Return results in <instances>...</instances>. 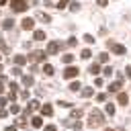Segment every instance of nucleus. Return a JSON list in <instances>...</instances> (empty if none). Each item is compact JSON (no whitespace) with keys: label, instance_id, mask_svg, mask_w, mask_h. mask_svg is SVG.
<instances>
[{"label":"nucleus","instance_id":"nucleus-1","mask_svg":"<svg viewBox=\"0 0 131 131\" xmlns=\"http://www.w3.org/2000/svg\"><path fill=\"white\" fill-rule=\"evenodd\" d=\"M104 123H106V119H104L102 111H98V108H92V111H90L88 125H90V127H100V125H104Z\"/></svg>","mask_w":131,"mask_h":131},{"label":"nucleus","instance_id":"nucleus-2","mask_svg":"<svg viewBox=\"0 0 131 131\" xmlns=\"http://www.w3.org/2000/svg\"><path fill=\"white\" fill-rule=\"evenodd\" d=\"M61 125H63V127H70V129H76V131H80V129H82V123H80L78 119H72V117L61 119Z\"/></svg>","mask_w":131,"mask_h":131},{"label":"nucleus","instance_id":"nucleus-3","mask_svg":"<svg viewBox=\"0 0 131 131\" xmlns=\"http://www.w3.org/2000/svg\"><path fill=\"white\" fill-rule=\"evenodd\" d=\"M10 8L14 12H25L29 8V4H27V0H10Z\"/></svg>","mask_w":131,"mask_h":131},{"label":"nucleus","instance_id":"nucleus-4","mask_svg":"<svg viewBox=\"0 0 131 131\" xmlns=\"http://www.w3.org/2000/svg\"><path fill=\"white\" fill-rule=\"evenodd\" d=\"M78 74H80V70H78L76 66H70V68L63 70V78H66V80H72V78H76Z\"/></svg>","mask_w":131,"mask_h":131},{"label":"nucleus","instance_id":"nucleus-5","mask_svg":"<svg viewBox=\"0 0 131 131\" xmlns=\"http://www.w3.org/2000/svg\"><path fill=\"white\" fill-rule=\"evenodd\" d=\"M59 49H61V43H59V41H51V43L47 45V51H45V53H47V55H55Z\"/></svg>","mask_w":131,"mask_h":131},{"label":"nucleus","instance_id":"nucleus-6","mask_svg":"<svg viewBox=\"0 0 131 131\" xmlns=\"http://www.w3.org/2000/svg\"><path fill=\"white\" fill-rule=\"evenodd\" d=\"M108 47L117 53V55H123V53H127V49L123 47V45H119V43H113V41H108Z\"/></svg>","mask_w":131,"mask_h":131},{"label":"nucleus","instance_id":"nucleus-7","mask_svg":"<svg viewBox=\"0 0 131 131\" xmlns=\"http://www.w3.org/2000/svg\"><path fill=\"white\" fill-rule=\"evenodd\" d=\"M45 55H47L45 51H33V53L29 55V59H35V61H43V59H45Z\"/></svg>","mask_w":131,"mask_h":131},{"label":"nucleus","instance_id":"nucleus-8","mask_svg":"<svg viewBox=\"0 0 131 131\" xmlns=\"http://www.w3.org/2000/svg\"><path fill=\"white\" fill-rule=\"evenodd\" d=\"M20 27H23L25 31H31V29L35 27V20H33V18H23V25H20Z\"/></svg>","mask_w":131,"mask_h":131},{"label":"nucleus","instance_id":"nucleus-9","mask_svg":"<svg viewBox=\"0 0 131 131\" xmlns=\"http://www.w3.org/2000/svg\"><path fill=\"white\" fill-rule=\"evenodd\" d=\"M121 80H117V82H111L108 84V92H121Z\"/></svg>","mask_w":131,"mask_h":131},{"label":"nucleus","instance_id":"nucleus-10","mask_svg":"<svg viewBox=\"0 0 131 131\" xmlns=\"http://www.w3.org/2000/svg\"><path fill=\"white\" fill-rule=\"evenodd\" d=\"M117 102H119V104H129V96H127V92H119V94H117Z\"/></svg>","mask_w":131,"mask_h":131},{"label":"nucleus","instance_id":"nucleus-11","mask_svg":"<svg viewBox=\"0 0 131 131\" xmlns=\"http://www.w3.org/2000/svg\"><path fill=\"white\" fill-rule=\"evenodd\" d=\"M35 18H37V20H41V23H49V20H51V16H49V14H45V12H37V14H35Z\"/></svg>","mask_w":131,"mask_h":131},{"label":"nucleus","instance_id":"nucleus-12","mask_svg":"<svg viewBox=\"0 0 131 131\" xmlns=\"http://www.w3.org/2000/svg\"><path fill=\"white\" fill-rule=\"evenodd\" d=\"M88 72H90L92 76H98V72H100V66H98V61H94V63H90V68H88Z\"/></svg>","mask_w":131,"mask_h":131},{"label":"nucleus","instance_id":"nucleus-13","mask_svg":"<svg viewBox=\"0 0 131 131\" xmlns=\"http://www.w3.org/2000/svg\"><path fill=\"white\" fill-rule=\"evenodd\" d=\"M41 113L47 115V117H51V115H53V106H51V104H43V106H41Z\"/></svg>","mask_w":131,"mask_h":131},{"label":"nucleus","instance_id":"nucleus-14","mask_svg":"<svg viewBox=\"0 0 131 131\" xmlns=\"http://www.w3.org/2000/svg\"><path fill=\"white\" fill-rule=\"evenodd\" d=\"M33 82H35V78H33L31 74H27V76H23V84H25V86H33Z\"/></svg>","mask_w":131,"mask_h":131},{"label":"nucleus","instance_id":"nucleus-15","mask_svg":"<svg viewBox=\"0 0 131 131\" xmlns=\"http://www.w3.org/2000/svg\"><path fill=\"white\" fill-rule=\"evenodd\" d=\"M92 92H94V90H92L90 86H84V88H82V96H84V98H90Z\"/></svg>","mask_w":131,"mask_h":131},{"label":"nucleus","instance_id":"nucleus-16","mask_svg":"<svg viewBox=\"0 0 131 131\" xmlns=\"http://www.w3.org/2000/svg\"><path fill=\"white\" fill-rule=\"evenodd\" d=\"M0 51H2V53H10V47H8V43H6L4 39H0Z\"/></svg>","mask_w":131,"mask_h":131},{"label":"nucleus","instance_id":"nucleus-17","mask_svg":"<svg viewBox=\"0 0 131 131\" xmlns=\"http://www.w3.org/2000/svg\"><path fill=\"white\" fill-rule=\"evenodd\" d=\"M33 39H35V41H43V39H45V33H43V31H35V33H33Z\"/></svg>","mask_w":131,"mask_h":131},{"label":"nucleus","instance_id":"nucleus-18","mask_svg":"<svg viewBox=\"0 0 131 131\" xmlns=\"http://www.w3.org/2000/svg\"><path fill=\"white\" fill-rule=\"evenodd\" d=\"M25 61H27V57H25V55H14V63H16V66H23Z\"/></svg>","mask_w":131,"mask_h":131},{"label":"nucleus","instance_id":"nucleus-19","mask_svg":"<svg viewBox=\"0 0 131 131\" xmlns=\"http://www.w3.org/2000/svg\"><path fill=\"white\" fill-rule=\"evenodd\" d=\"M70 117H72V119H78V121H80V117H82V108H74Z\"/></svg>","mask_w":131,"mask_h":131},{"label":"nucleus","instance_id":"nucleus-20","mask_svg":"<svg viewBox=\"0 0 131 131\" xmlns=\"http://www.w3.org/2000/svg\"><path fill=\"white\" fill-rule=\"evenodd\" d=\"M80 55H82V59H90L92 51H90V49H82V51H80Z\"/></svg>","mask_w":131,"mask_h":131},{"label":"nucleus","instance_id":"nucleus-21","mask_svg":"<svg viewBox=\"0 0 131 131\" xmlns=\"http://www.w3.org/2000/svg\"><path fill=\"white\" fill-rule=\"evenodd\" d=\"M43 72H45L47 76H53V66H49V63H45V66H43Z\"/></svg>","mask_w":131,"mask_h":131},{"label":"nucleus","instance_id":"nucleus-22","mask_svg":"<svg viewBox=\"0 0 131 131\" xmlns=\"http://www.w3.org/2000/svg\"><path fill=\"white\" fill-rule=\"evenodd\" d=\"M115 111H117V108H115V104H113V102H108V104H106V115H111V117H113V115H115Z\"/></svg>","mask_w":131,"mask_h":131},{"label":"nucleus","instance_id":"nucleus-23","mask_svg":"<svg viewBox=\"0 0 131 131\" xmlns=\"http://www.w3.org/2000/svg\"><path fill=\"white\" fill-rule=\"evenodd\" d=\"M31 125H33V127H41V125H43V121H41V117H33V121H31Z\"/></svg>","mask_w":131,"mask_h":131},{"label":"nucleus","instance_id":"nucleus-24","mask_svg":"<svg viewBox=\"0 0 131 131\" xmlns=\"http://www.w3.org/2000/svg\"><path fill=\"white\" fill-rule=\"evenodd\" d=\"M2 27H4V29H6V31H10V29H12V27H14V23H12V20H10V18H8V20H4V23H2Z\"/></svg>","mask_w":131,"mask_h":131},{"label":"nucleus","instance_id":"nucleus-25","mask_svg":"<svg viewBox=\"0 0 131 131\" xmlns=\"http://www.w3.org/2000/svg\"><path fill=\"white\" fill-rule=\"evenodd\" d=\"M72 61H74V55L72 53H66L63 55V63H72Z\"/></svg>","mask_w":131,"mask_h":131},{"label":"nucleus","instance_id":"nucleus-26","mask_svg":"<svg viewBox=\"0 0 131 131\" xmlns=\"http://www.w3.org/2000/svg\"><path fill=\"white\" fill-rule=\"evenodd\" d=\"M98 61H100V63H106V61H108V53H100V55H98Z\"/></svg>","mask_w":131,"mask_h":131},{"label":"nucleus","instance_id":"nucleus-27","mask_svg":"<svg viewBox=\"0 0 131 131\" xmlns=\"http://www.w3.org/2000/svg\"><path fill=\"white\" fill-rule=\"evenodd\" d=\"M68 2H70V0H59V2H57V4H55V6H57V8H61V10H63V8H66V6H68Z\"/></svg>","mask_w":131,"mask_h":131},{"label":"nucleus","instance_id":"nucleus-28","mask_svg":"<svg viewBox=\"0 0 131 131\" xmlns=\"http://www.w3.org/2000/svg\"><path fill=\"white\" fill-rule=\"evenodd\" d=\"M82 39H84L86 43H94V37H92V35H88V33H86V35H84Z\"/></svg>","mask_w":131,"mask_h":131},{"label":"nucleus","instance_id":"nucleus-29","mask_svg":"<svg viewBox=\"0 0 131 131\" xmlns=\"http://www.w3.org/2000/svg\"><path fill=\"white\" fill-rule=\"evenodd\" d=\"M70 90H74V92L80 90V82H72V84H70Z\"/></svg>","mask_w":131,"mask_h":131},{"label":"nucleus","instance_id":"nucleus-30","mask_svg":"<svg viewBox=\"0 0 131 131\" xmlns=\"http://www.w3.org/2000/svg\"><path fill=\"white\" fill-rule=\"evenodd\" d=\"M10 113H12V115H16V113H20V108H18V104H12V106H10Z\"/></svg>","mask_w":131,"mask_h":131},{"label":"nucleus","instance_id":"nucleus-31","mask_svg":"<svg viewBox=\"0 0 131 131\" xmlns=\"http://www.w3.org/2000/svg\"><path fill=\"white\" fill-rule=\"evenodd\" d=\"M102 72H104V76H111V74H113V68H111V66H106Z\"/></svg>","mask_w":131,"mask_h":131},{"label":"nucleus","instance_id":"nucleus-32","mask_svg":"<svg viewBox=\"0 0 131 131\" xmlns=\"http://www.w3.org/2000/svg\"><path fill=\"white\" fill-rule=\"evenodd\" d=\"M20 74H23L20 68H14V70H12V76H20Z\"/></svg>","mask_w":131,"mask_h":131},{"label":"nucleus","instance_id":"nucleus-33","mask_svg":"<svg viewBox=\"0 0 131 131\" xmlns=\"http://www.w3.org/2000/svg\"><path fill=\"white\" fill-rule=\"evenodd\" d=\"M72 10H74V12H78V10H80V4H78V2H74V4H72Z\"/></svg>","mask_w":131,"mask_h":131},{"label":"nucleus","instance_id":"nucleus-34","mask_svg":"<svg viewBox=\"0 0 131 131\" xmlns=\"http://www.w3.org/2000/svg\"><path fill=\"white\" fill-rule=\"evenodd\" d=\"M68 45H70V47H74V45H76V37H72V39H68Z\"/></svg>","mask_w":131,"mask_h":131},{"label":"nucleus","instance_id":"nucleus-35","mask_svg":"<svg viewBox=\"0 0 131 131\" xmlns=\"http://www.w3.org/2000/svg\"><path fill=\"white\" fill-rule=\"evenodd\" d=\"M43 131H57V129H55V125H47Z\"/></svg>","mask_w":131,"mask_h":131},{"label":"nucleus","instance_id":"nucleus-36","mask_svg":"<svg viewBox=\"0 0 131 131\" xmlns=\"http://www.w3.org/2000/svg\"><path fill=\"white\" fill-rule=\"evenodd\" d=\"M106 2H108V0H96V4H98V6H106Z\"/></svg>","mask_w":131,"mask_h":131},{"label":"nucleus","instance_id":"nucleus-37","mask_svg":"<svg viewBox=\"0 0 131 131\" xmlns=\"http://www.w3.org/2000/svg\"><path fill=\"white\" fill-rule=\"evenodd\" d=\"M6 115H8V113H6V111H4V108H0V119H4V117H6Z\"/></svg>","mask_w":131,"mask_h":131},{"label":"nucleus","instance_id":"nucleus-38","mask_svg":"<svg viewBox=\"0 0 131 131\" xmlns=\"http://www.w3.org/2000/svg\"><path fill=\"white\" fill-rule=\"evenodd\" d=\"M4 131H16V127H14V125H10V127H6Z\"/></svg>","mask_w":131,"mask_h":131},{"label":"nucleus","instance_id":"nucleus-39","mask_svg":"<svg viewBox=\"0 0 131 131\" xmlns=\"http://www.w3.org/2000/svg\"><path fill=\"white\" fill-rule=\"evenodd\" d=\"M125 74H127V78H131V68H127V70H125Z\"/></svg>","mask_w":131,"mask_h":131},{"label":"nucleus","instance_id":"nucleus-40","mask_svg":"<svg viewBox=\"0 0 131 131\" xmlns=\"http://www.w3.org/2000/svg\"><path fill=\"white\" fill-rule=\"evenodd\" d=\"M6 102H8V100H6V98H0V106H4V104H6Z\"/></svg>","mask_w":131,"mask_h":131},{"label":"nucleus","instance_id":"nucleus-41","mask_svg":"<svg viewBox=\"0 0 131 131\" xmlns=\"http://www.w3.org/2000/svg\"><path fill=\"white\" fill-rule=\"evenodd\" d=\"M2 92H4V82L0 80V94H2Z\"/></svg>","mask_w":131,"mask_h":131},{"label":"nucleus","instance_id":"nucleus-42","mask_svg":"<svg viewBox=\"0 0 131 131\" xmlns=\"http://www.w3.org/2000/svg\"><path fill=\"white\" fill-rule=\"evenodd\" d=\"M2 4H6V0H0V6H2Z\"/></svg>","mask_w":131,"mask_h":131},{"label":"nucleus","instance_id":"nucleus-43","mask_svg":"<svg viewBox=\"0 0 131 131\" xmlns=\"http://www.w3.org/2000/svg\"><path fill=\"white\" fill-rule=\"evenodd\" d=\"M106 131H115V129H111V127H108V129H106Z\"/></svg>","mask_w":131,"mask_h":131}]
</instances>
